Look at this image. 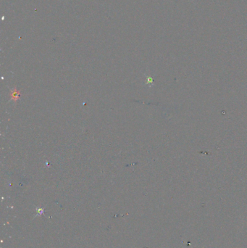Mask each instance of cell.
Listing matches in <instances>:
<instances>
[{"mask_svg":"<svg viewBox=\"0 0 247 248\" xmlns=\"http://www.w3.org/2000/svg\"><path fill=\"white\" fill-rule=\"evenodd\" d=\"M12 98H13V99H17L19 97V96H20V95H19V92L18 91H13V92L12 93Z\"/></svg>","mask_w":247,"mask_h":248,"instance_id":"1","label":"cell"}]
</instances>
